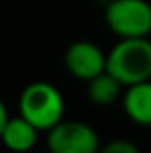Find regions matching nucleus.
I'll return each instance as SVG.
<instances>
[{
    "label": "nucleus",
    "mask_w": 151,
    "mask_h": 153,
    "mask_svg": "<svg viewBox=\"0 0 151 153\" xmlns=\"http://www.w3.org/2000/svg\"><path fill=\"white\" fill-rule=\"evenodd\" d=\"M122 87L124 85L105 70L87 82V95L95 105L107 107V105H113L122 95Z\"/></svg>",
    "instance_id": "nucleus-8"
},
{
    "label": "nucleus",
    "mask_w": 151,
    "mask_h": 153,
    "mask_svg": "<svg viewBox=\"0 0 151 153\" xmlns=\"http://www.w3.org/2000/svg\"><path fill=\"white\" fill-rule=\"evenodd\" d=\"M47 142L54 153H95L99 149L97 132L79 120L62 118L49 130Z\"/></svg>",
    "instance_id": "nucleus-4"
},
{
    "label": "nucleus",
    "mask_w": 151,
    "mask_h": 153,
    "mask_svg": "<svg viewBox=\"0 0 151 153\" xmlns=\"http://www.w3.org/2000/svg\"><path fill=\"white\" fill-rule=\"evenodd\" d=\"M122 107L136 124L151 126V79L126 85Z\"/></svg>",
    "instance_id": "nucleus-6"
},
{
    "label": "nucleus",
    "mask_w": 151,
    "mask_h": 153,
    "mask_svg": "<svg viewBox=\"0 0 151 153\" xmlns=\"http://www.w3.org/2000/svg\"><path fill=\"white\" fill-rule=\"evenodd\" d=\"M19 114L39 132H49L64 116V97L49 82H33L19 95Z\"/></svg>",
    "instance_id": "nucleus-2"
},
{
    "label": "nucleus",
    "mask_w": 151,
    "mask_h": 153,
    "mask_svg": "<svg viewBox=\"0 0 151 153\" xmlns=\"http://www.w3.org/2000/svg\"><path fill=\"white\" fill-rule=\"evenodd\" d=\"M107 72L124 87L151 79V41L147 37L120 39L107 54Z\"/></svg>",
    "instance_id": "nucleus-1"
},
{
    "label": "nucleus",
    "mask_w": 151,
    "mask_h": 153,
    "mask_svg": "<svg viewBox=\"0 0 151 153\" xmlns=\"http://www.w3.org/2000/svg\"><path fill=\"white\" fill-rule=\"evenodd\" d=\"M8 111H6V105L2 103V99H0V136H2V132H4V126H6V122H8Z\"/></svg>",
    "instance_id": "nucleus-10"
},
{
    "label": "nucleus",
    "mask_w": 151,
    "mask_h": 153,
    "mask_svg": "<svg viewBox=\"0 0 151 153\" xmlns=\"http://www.w3.org/2000/svg\"><path fill=\"white\" fill-rule=\"evenodd\" d=\"M37 136H39V130L29 120H25L19 114V116H14V118H8L0 140L4 142V146H6L8 149L27 151V149H33L35 147Z\"/></svg>",
    "instance_id": "nucleus-7"
},
{
    "label": "nucleus",
    "mask_w": 151,
    "mask_h": 153,
    "mask_svg": "<svg viewBox=\"0 0 151 153\" xmlns=\"http://www.w3.org/2000/svg\"><path fill=\"white\" fill-rule=\"evenodd\" d=\"M64 64L72 76L89 82L91 78L107 70V54L91 41H76L66 51Z\"/></svg>",
    "instance_id": "nucleus-5"
},
{
    "label": "nucleus",
    "mask_w": 151,
    "mask_h": 153,
    "mask_svg": "<svg viewBox=\"0 0 151 153\" xmlns=\"http://www.w3.org/2000/svg\"><path fill=\"white\" fill-rule=\"evenodd\" d=\"M103 151L105 153H138V146H134V143H130V142L114 140V142L107 143V146L103 147Z\"/></svg>",
    "instance_id": "nucleus-9"
},
{
    "label": "nucleus",
    "mask_w": 151,
    "mask_h": 153,
    "mask_svg": "<svg viewBox=\"0 0 151 153\" xmlns=\"http://www.w3.org/2000/svg\"><path fill=\"white\" fill-rule=\"evenodd\" d=\"M105 19L120 39L147 37L151 33V4L147 0H113Z\"/></svg>",
    "instance_id": "nucleus-3"
}]
</instances>
